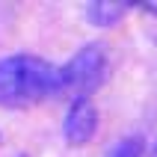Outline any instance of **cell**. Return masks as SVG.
<instances>
[{"instance_id":"6da1fadb","label":"cell","mask_w":157,"mask_h":157,"mask_svg":"<svg viewBox=\"0 0 157 157\" xmlns=\"http://www.w3.org/2000/svg\"><path fill=\"white\" fill-rule=\"evenodd\" d=\"M56 95H62V71L48 59L30 53L0 59V107L21 110Z\"/></svg>"},{"instance_id":"7a4b0ae2","label":"cell","mask_w":157,"mask_h":157,"mask_svg":"<svg viewBox=\"0 0 157 157\" xmlns=\"http://www.w3.org/2000/svg\"><path fill=\"white\" fill-rule=\"evenodd\" d=\"M59 71H62V95L89 98L107 77V51L101 44H86Z\"/></svg>"},{"instance_id":"3957f363","label":"cell","mask_w":157,"mask_h":157,"mask_svg":"<svg viewBox=\"0 0 157 157\" xmlns=\"http://www.w3.org/2000/svg\"><path fill=\"white\" fill-rule=\"evenodd\" d=\"M65 140L68 145H86L98 131V110L92 104V98H74L65 113Z\"/></svg>"},{"instance_id":"277c9868","label":"cell","mask_w":157,"mask_h":157,"mask_svg":"<svg viewBox=\"0 0 157 157\" xmlns=\"http://www.w3.org/2000/svg\"><path fill=\"white\" fill-rule=\"evenodd\" d=\"M124 15H128V6H124V3L95 0V3H89V6H86V18L95 27H113V24H119Z\"/></svg>"},{"instance_id":"5b68a950","label":"cell","mask_w":157,"mask_h":157,"mask_svg":"<svg viewBox=\"0 0 157 157\" xmlns=\"http://www.w3.org/2000/svg\"><path fill=\"white\" fill-rule=\"evenodd\" d=\"M110 157H145V142L142 136H124L113 145Z\"/></svg>"},{"instance_id":"8992f818","label":"cell","mask_w":157,"mask_h":157,"mask_svg":"<svg viewBox=\"0 0 157 157\" xmlns=\"http://www.w3.org/2000/svg\"><path fill=\"white\" fill-rule=\"evenodd\" d=\"M151 157H157V145H154V148H151Z\"/></svg>"}]
</instances>
